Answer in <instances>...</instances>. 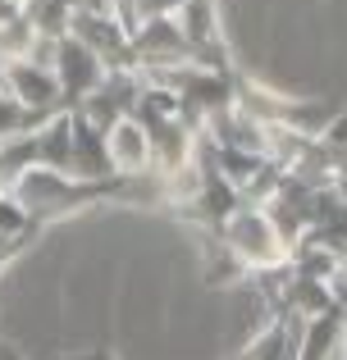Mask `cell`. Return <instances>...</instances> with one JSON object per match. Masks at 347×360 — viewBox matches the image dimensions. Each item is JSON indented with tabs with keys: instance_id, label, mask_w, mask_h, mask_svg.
<instances>
[{
	"instance_id": "cell-1",
	"label": "cell",
	"mask_w": 347,
	"mask_h": 360,
	"mask_svg": "<svg viewBox=\"0 0 347 360\" xmlns=\"http://www.w3.org/2000/svg\"><path fill=\"white\" fill-rule=\"evenodd\" d=\"M51 69H55L60 101H64V110H69V115H73V110H82V101H87L92 91L106 82V64H101L82 41H73V37H60V41H55Z\"/></svg>"
},
{
	"instance_id": "cell-2",
	"label": "cell",
	"mask_w": 347,
	"mask_h": 360,
	"mask_svg": "<svg viewBox=\"0 0 347 360\" xmlns=\"http://www.w3.org/2000/svg\"><path fill=\"white\" fill-rule=\"evenodd\" d=\"M106 160H110V174H119V178L156 174L151 169V146H146V132L137 128V119H119L115 128L106 132Z\"/></svg>"
}]
</instances>
